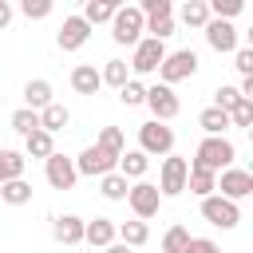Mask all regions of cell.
<instances>
[{"label": "cell", "instance_id": "6da1fadb", "mask_svg": "<svg viewBox=\"0 0 253 253\" xmlns=\"http://www.w3.org/2000/svg\"><path fill=\"white\" fill-rule=\"evenodd\" d=\"M233 158H237V146H233L225 134H217V138H202V142H198V150H194V162H190V166L210 170V174H221V170H229V166H233Z\"/></svg>", "mask_w": 253, "mask_h": 253}, {"label": "cell", "instance_id": "7a4b0ae2", "mask_svg": "<svg viewBox=\"0 0 253 253\" xmlns=\"http://www.w3.org/2000/svg\"><path fill=\"white\" fill-rule=\"evenodd\" d=\"M138 150L150 158V154H158V158H166V154H174V130L166 126V123H142L138 126Z\"/></svg>", "mask_w": 253, "mask_h": 253}, {"label": "cell", "instance_id": "3957f363", "mask_svg": "<svg viewBox=\"0 0 253 253\" xmlns=\"http://www.w3.org/2000/svg\"><path fill=\"white\" fill-rule=\"evenodd\" d=\"M198 71V55L190 51V47H178V51H166V59L158 63V75H162V83L166 87H174V83H182V79H190Z\"/></svg>", "mask_w": 253, "mask_h": 253}, {"label": "cell", "instance_id": "277c9868", "mask_svg": "<svg viewBox=\"0 0 253 253\" xmlns=\"http://www.w3.org/2000/svg\"><path fill=\"white\" fill-rule=\"evenodd\" d=\"M142 12L138 8H119L115 12V20H111V40L115 43H123V47H134L138 40H142Z\"/></svg>", "mask_w": 253, "mask_h": 253}, {"label": "cell", "instance_id": "5b68a950", "mask_svg": "<svg viewBox=\"0 0 253 253\" xmlns=\"http://www.w3.org/2000/svg\"><path fill=\"white\" fill-rule=\"evenodd\" d=\"M186 174H190V162L178 158V154H166L162 170H158V194L162 198H178L186 190Z\"/></svg>", "mask_w": 253, "mask_h": 253}, {"label": "cell", "instance_id": "8992f818", "mask_svg": "<svg viewBox=\"0 0 253 253\" xmlns=\"http://www.w3.org/2000/svg\"><path fill=\"white\" fill-rule=\"evenodd\" d=\"M213 194H221L225 202H241V198L253 194V174L241 170V166H229V170L217 174V190H213Z\"/></svg>", "mask_w": 253, "mask_h": 253}, {"label": "cell", "instance_id": "52a82bcc", "mask_svg": "<svg viewBox=\"0 0 253 253\" xmlns=\"http://www.w3.org/2000/svg\"><path fill=\"white\" fill-rule=\"evenodd\" d=\"M126 206L134 210V217H138V221H146V217H154V213H158L162 194H158V186H154V182H134V186L126 190Z\"/></svg>", "mask_w": 253, "mask_h": 253}, {"label": "cell", "instance_id": "ba28073f", "mask_svg": "<svg viewBox=\"0 0 253 253\" xmlns=\"http://www.w3.org/2000/svg\"><path fill=\"white\" fill-rule=\"evenodd\" d=\"M202 217L217 229H233L241 221V210H237V202H225L221 194H210V198H202Z\"/></svg>", "mask_w": 253, "mask_h": 253}, {"label": "cell", "instance_id": "9c48e42d", "mask_svg": "<svg viewBox=\"0 0 253 253\" xmlns=\"http://www.w3.org/2000/svg\"><path fill=\"white\" fill-rule=\"evenodd\" d=\"M166 59V43H158V40H150V36H142L138 43H134V55H130V71H138V75H150V71H158V63Z\"/></svg>", "mask_w": 253, "mask_h": 253}, {"label": "cell", "instance_id": "30bf717a", "mask_svg": "<svg viewBox=\"0 0 253 253\" xmlns=\"http://www.w3.org/2000/svg\"><path fill=\"white\" fill-rule=\"evenodd\" d=\"M146 107H150L154 123H170V119L182 111V103H178L174 87H166V83H154V87H146Z\"/></svg>", "mask_w": 253, "mask_h": 253}, {"label": "cell", "instance_id": "8fae6325", "mask_svg": "<svg viewBox=\"0 0 253 253\" xmlns=\"http://www.w3.org/2000/svg\"><path fill=\"white\" fill-rule=\"evenodd\" d=\"M43 178H47V186L51 190H71L75 182H79V174H75V158H67V154H51V158H43Z\"/></svg>", "mask_w": 253, "mask_h": 253}, {"label": "cell", "instance_id": "7c38bea8", "mask_svg": "<svg viewBox=\"0 0 253 253\" xmlns=\"http://www.w3.org/2000/svg\"><path fill=\"white\" fill-rule=\"evenodd\" d=\"M119 166V158H111L107 150H99V146H87L79 158H75V174H83V178H103V174H111Z\"/></svg>", "mask_w": 253, "mask_h": 253}, {"label": "cell", "instance_id": "4fadbf2b", "mask_svg": "<svg viewBox=\"0 0 253 253\" xmlns=\"http://www.w3.org/2000/svg\"><path fill=\"white\" fill-rule=\"evenodd\" d=\"M87 40H91V24H87L83 16H67V20H63V28H59V36H55L59 51H79Z\"/></svg>", "mask_w": 253, "mask_h": 253}, {"label": "cell", "instance_id": "5bb4252c", "mask_svg": "<svg viewBox=\"0 0 253 253\" xmlns=\"http://www.w3.org/2000/svg\"><path fill=\"white\" fill-rule=\"evenodd\" d=\"M202 32H206V43H210L213 51H237V28H233L229 20H213V16H210V24H206Z\"/></svg>", "mask_w": 253, "mask_h": 253}, {"label": "cell", "instance_id": "9a60e30c", "mask_svg": "<svg viewBox=\"0 0 253 253\" xmlns=\"http://www.w3.org/2000/svg\"><path fill=\"white\" fill-rule=\"evenodd\" d=\"M51 237H55L59 245H83V217L59 213V217L51 221Z\"/></svg>", "mask_w": 253, "mask_h": 253}, {"label": "cell", "instance_id": "2e32d148", "mask_svg": "<svg viewBox=\"0 0 253 253\" xmlns=\"http://www.w3.org/2000/svg\"><path fill=\"white\" fill-rule=\"evenodd\" d=\"M83 241L91 249H107L115 241V221L111 217H95V221H83Z\"/></svg>", "mask_w": 253, "mask_h": 253}, {"label": "cell", "instance_id": "e0dca14e", "mask_svg": "<svg viewBox=\"0 0 253 253\" xmlns=\"http://www.w3.org/2000/svg\"><path fill=\"white\" fill-rule=\"evenodd\" d=\"M71 87H75V95H95V91L103 87L99 67H95V63H79V67H71Z\"/></svg>", "mask_w": 253, "mask_h": 253}, {"label": "cell", "instance_id": "ac0fdd59", "mask_svg": "<svg viewBox=\"0 0 253 253\" xmlns=\"http://www.w3.org/2000/svg\"><path fill=\"white\" fill-rule=\"evenodd\" d=\"M67 123H71V111H67L63 103H47V107L40 111V130H47L51 138H55V134H59Z\"/></svg>", "mask_w": 253, "mask_h": 253}, {"label": "cell", "instance_id": "d6986e66", "mask_svg": "<svg viewBox=\"0 0 253 253\" xmlns=\"http://www.w3.org/2000/svg\"><path fill=\"white\" fill-rule=\"evenodd\" d=\"M115 237H119L126 249H138V245H146V241H150V225L134 217V221H123V225H115Z\"/></svg>", "mask_w": 253, "mask_h": 253}, {"label": "cell", "instance_id": "ffe728a7", "mask_svg": "<svg viewBox=\"0 0 253 253\" xmlns=\"http://www.w3.org/2000/svg\"><path fill=\"white\" fill-rule=\"evenodd\" d=\"M119 8H123V4H115V0H87L79 16H83V20H87V24L95 28V24H111Z\"/></svg>", "mask_w": 253, "mask_h": 253}, {"label": "cell", "instance_id": "44dd1931", "mask_svg": "<svg viewBox=\"0 0 253 253\" xmlns=\"http://www.w3.org/2000/svg\"><path fill=\"white\" fill-rule=\"evenodd\" d=\"M47 103H55V99H51V83H47V79H28V83H24V107L43 111Z\"/></svg>", "mask_w": 253, "mask_h": 253}, {"label": "cell", "instance_id": "7402d4cb", "mask_svg": "<svg viewBox=\"0 0 253 253\" xmlns=\"http://www.w3.org/2000/svg\"><path fill=\"white\" fill-rule=\"evenodd\" d=\"M55 154V138L47 130H32L24 138V158H51Z\"/></svg>", "mask_w": 253, "mask_h": 253}, {"label": "cell", "instance_id": "603a6c76", "mask_svg": "<svg viewBox=\"0 0 253 253\" xmlns=\"http://www.w3.org/2000/svg\"><path fill=\"white\" fill-rule=\"evenodd\" d=\"M146 170H150V158H146L142 150H123V154H119V174H123V178H138V182H142Z\"/></svg>", "mask_w": 253, "mask_h": 253}, {"label": "cell", "instance_id": "cb8c5ba5", "mask_svg": "<svg viewBox=\"0 0 253 253\" xmlns=\"http://www.w3.org/2000/svg\"><path fill=\"white\" fill-rule=\"evenodd\" d=\"M186 190H190V194H198V198H210V194L217 190V174L190 166V174H186Z\"/></svg>", "mask_w": 253, "mask_h": 253}, {"label": "cell", "instance_id": "d4e9b609", "mask_svg": "<svg viewBox=\"0 0 253 253\" xmlns=\"http://www.w3.org/2000/svg\"><path fill=\"white\" fill-rule=\"evenodd\" d=\"M126 190H130V182H126L119 170H111V174L99 178V194H103L107 202H126Z\"/></svg>", "mask_w": 253, "mask_h": 253}, {"label": "cell", "instance_id": "484cf974", "mask_svg": "<svg viewBox=\"0 0 253 253\" xmlns=\"http://www.w3.org/2000/svg\"><path fill=\"white\" fill-rule=\"evenodd\" d=\"M24 166H28V158L20 154V150H0V186L4 182H12V178H24Z\"/></svg>", "mask_w": 253, "mask_h": 253}, {"label": "cell", "instance_id": "4316f807", "mask_svg": "<svg viewBox=\"0 0 253 253\" xmlns=\"http://www.w3.org/2000/svg\"><path fill=\"white\" fill-rule=\"evenodd\" d=\"M198 126L206 130V138H217V134H225L229 115H225V111H217V107H206V111L198 115Z\"/></svg>", "mask_w": 253, "mask_h": 253}, {"label": "cell", "instance_id": "83f0119b", "mask_svg": "<svg viewBox=\"0 0 253 253\" xmlns=\"http://www.w3.org/2000/svg\"><path fill=\"white\" fill-rule=\"evenodd\" d=\"M0 202H8V206H28V202H32V182H24V178L4 182V186H0Z\"/></svg>", "mask_w": 253, "mask_h": 253}, {"label": "cell", "instance_id": "f1b7e54d", "mask_svg": "<svg viewBox=\"0 0 253 253\" xmlns=\"http://www.w3.org/2000/svg\"><path fill=\"white\" fill-rule=\"evenodd\" d=\"M178 20H182L186 28H206V24H210V8H206V0H186L182 12H178Z\"/></svg>", "mask_w": 253, "mask_h": 253}, {"label": "cell", "instance_id": "f546056e", "mask_svg": "<svg viewBox=\"0 0 253 253\" xmlns=\"http://www.w3.org/2000/svg\"><path fill=\"white\" fill-rule=\"evenodd\" d=\"M95 146H99V150H107L111 158H119V154L126 150V138H123V126H103V130H99V138H95Z\"/></svg>", "mask_w": 253, "mask_h": 253}, {"label": "cell", "instance_id": "4dcf8cb0", "mask_svg": "<svg viewBox=\"0 0 253 253\" xmlns=\"http://www.w3.org/2000/svg\"><path fill=\"white\" fill-rule=\"evenodd\" d=\"M99 79H103V83H111V87L119 91V87L130 79V67H126V59H107V63H103V71H99Z\"/></svg>", "mask_w": 253, "mask_h": 253}, {"label": "cell", "instance_id": "1f68e13d", "mask_svg": "<svg viewBox=\"0 0 253 253\" xmlns=\"http://www.w3.org/2000/svg\"><path fill=\"white\" fill-rule=\"evenodd\" d=\"M12 130L16 134H32V130H40V111H32V107H20V111H12Z\"/></svg>", "mask_w": 253, "mask_h": 253}, {"label": "cell", "instance_id": "d6a6232c", "mask_svg": "<svg viewBox=\"0 0 253 253\" xmlns=\"http://www.w3.org/2000/svg\"><path fill=\"white\" fill-rule=\"evenodd\" d=\"M186 245H190V229L186 225H170L162 233V253H186Z\"/></svg>", "mask_w": 253, "mask_h": 253}, {"label": "cell", "instance_id": "836d02e7", "mask_svg": "<svg viewBox=\"0 0 253 253\" xmlns=\"http://www.w3.org/2000/svg\"><path fill=\"white\" fill-rule=\"evenodd\" d=\"M206 8H210V16H213V20H229V24H233V16H241L245 0H210Z\"/></svg>", "mask_w": 253, "mask_h": 253}, {"label": "cell", "instance_id": "e575fe53", "mask_svg": "<svg viewBox=\"0 0 253 253\" xmlns=\"http://www.w3.org/2000/svg\"><path fill=\"white\" fill-rule=\"evenodd\" d=\"M174 28H178V20H174V16H162V20H146V24H142V32H150V40H158V43H162V40H170V36H174Z\"/></svg>", "mask_w": 253, "mask_h": 253}, {"label": "cell", "instance_id": "d590c367", "mask_svg": "<svg viewBox=\"0 0 253 253\" xmlns=\"http://www.w3.org/2000/svg\"><path fill=\"white\" fill-rule=\"evenodd\" d=\"M119 99H123L126 107H142V103H146V87H142L138 79H126V83L119 87Z\"/></svg>", "mask_w": 253, "mask_h": 253}, {"label": "cell", "instance_id": "8d00e7d4", "mask_svg": "<svg viewBox=\"0 0 253 253\" xmlns=\"http://www.w3.org/2000/svg\"><path fill=\"white\" fill-rule=\"evenodd\" d=\"M225 115H229V126H253V103H249V99L233 103Z\"/></svg>", "mask_w": 253, "mask_h": 253}, {"label": "cell", "instance_id": "74e56055", "mask_svg": "<svg viewBox=\"0 0 253 253\" xmlns=\"http://www.w3.org/2000/svg\"><path fill=\"white\" fill-rule=\"evenodd\" d=\"M20 12L28 20H43V16H51V0H20Z\"/></svg>", "mask_w": 253, "mask_h": 253}, {"label": "cell", "instance_id": "f35d334b", "mask_svg": "<svg viewBox=\"0 0 253 253\" xmlns=\"http://www.w3.org/2000/svg\"><path fill=\"white\" fill-rule=\"evenodd\" d=\"M233 103H241V95H237V87H229V83H221V87L213 91V107H217V111H229Z\"/></svg>", "mask_w": 253, "mask_h": 253}, {"label": "cell", "instance_id": "ab89813d", "mask_svg": "<svg viewBox=\"0 0 253 253\" xmlns=\"http://www.w3.org/2000/svg\"><path fill=\"white\" fill-rule=\"evenodd\" d=\"M233 67L249 79V75H253V47H237V51H233Z\"/></svg>", "mask_w": 253, "mask_h": 253}, {"label": "cell", "instance_id": "60d3db41", "mask_svg": "<svg viewBox=\"0 0 253 253\" xmlns=\"http://www.w3.org/2000/svg\"><path fill=\"white\" fill-rule=\"evenodd\" d=\"M186 253H221V245H217V241H210V237H190Z\"/></svg>", "mask_w": 253, "mask_h": 253}, {"label": "cell", "instance_id": "b9f144b4", "mask_svg": "<svg viewBox=\"0 0 253 253\" xmlns=\"http://www.w3.org/2000/svg\"><path fill=\"white\" fill-rule=\"evenodd\" d=\"M8 24H12V4L0 0V28H8Z\"/></svg>", "mask_w": 253, "mask_h": 253}, {"label": "cell", "instance_id": "7bdbcfd3", "mask_svg": "<svg viewBox=\"0 0 253 253\" xmlns=\"http://www.w3.org/2000/svg\"><path fill=\"white\" fill-rule=\"evenodd\" d=\"M103 253H130V249H126V245H123V241H111V245H107V249H103Z\"/></svg>", "mask_w": 253, "mask_h": 253}]
</instances>
